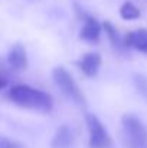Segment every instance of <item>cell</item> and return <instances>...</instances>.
<instances>
[{"mask_svg":"<svg viewBox=\"0 0 147 148\" xmlns=\"http://www.w3.org/2000/svg\"><path fill=\"white\" fill-rule=\"evenodd\" d=\"M7 99L13 103L33 109L42 114H49L53 109V99L52 97L36 88H32L29 85H13L7 91Z\"/></svg>","mask_w":147,"mask_h":148,"instance_id":"cell-1","label":"cell"},{"mask_svg":"<svg viewBox=\"0 0 147 148\" xmlns=\"http://www.w3.org/2000/svg\"><path fill=\"white\" fill-rule=\"evenodd\" d=\"M121 128L124 144L128 148H147V128L136 115H123Z\"/></svg>","mask_w":147,"mask_h":148,"instance_id":"cell-2","label":"cell"},{"mask_svg":"<svg viewBox=\"0 0 147 148\" xmlns=\"http://www.w3.org/2000/svg\"><path fill=\"white\" fill-rule=\"evenodd\" d=\"M52 79L55 82V85L59 88V91L66 97L68 99H71L74 103L85 108L87 106V101L84 94L81 92V89L78 88L75 79L72 78V75L62 66H56L52 69Z\"/></svg>","mask_w":147,"mask_h":148,"instance_id":"cell-3","label":"cell"},{"mask_svg":"<svg viewBox=\"0 0 147 148\" xmlns=\"http://www.w3.org/2000/svg\"><path fill=\"white\" fill-rule=\"evenodd\" d=\"M85 124L88 128V147L90 148H108L111 147L112 140L105 130L104 124L98 119L97 115L87 114Z\"/></svg>","mask_w":147,"mask_h":148,"instance_id":"cell-4","label":"cell"},{"mask_svg":"<svg viewBox=\"0 0 147 148\" xmlns=\"http://www.w3.org/2000/svg\"><path fill=\"white\" fill-rule=\"evenodd\" d=\"M101 30H102V25L94 16H85L84 25L79 30V39H82L84 42H88V43H98Z\"/></svg>","mask_w":147,"mask_h":148,"instance_id":"cell-5","label":"cell"},{"mask_svg":"<svg viewBox=\"0 0 147 148\" xmlns=\"http://www.w3.org/2000/svg\"><path fill=\"white\" fill-rule=\"evenodd\" d=\"M7 63L13 71H25L28 68V53L22 43H14L7 52Z\"/></svg>","mask_w":147,"mask_h":148,"instance_id":"cell-6","label":"cell"},{"mask_svg":"<svg viewBox=\"0 0 147 148\" xmlns=\"http://www.w3.org/2000/svg\"><path fill=\"white\" fill-rule=\"evenodd\" d=\"M75 141L74 131L69 125L62 124L56 128L52 140H50V148H72Z\"/></svg>","mask_w":147,"mask_h":148,"instance_id":"cell-7","label":"cell"},{"mask_svg":"<svg viewBox=\"0 0 147 148\" xmlns=\"http://www.w3.org/2000/svg\"><path fill=\"white\" fill-rule=\"evenodd\" d=\"M101 62H102V59H101V55L98 52H88L79 59L78 66L85 76L94 78L101 68Z\"/></svg>","mask_w":147,"mask_h":148,"instance_id":"cell-8","label":"cell"},{"mask_svg":"<svg viewBox=\"0 0 147 148\" xmlns=\"http://www.w3.org/2000/svg\"><path fill=\"white\" fill-rule=\"evenodd\" d=\"M124 46L147 55V29H137L124 36Z\"/></svg>","mask_w":147,"mask_h":148,"instance_id":"cell-9","label":"cell"},{"mask_svg":"<svg viewBox=\"0 0 147 148\" xmlns=\"http://www.w3.org/2000/svg\"><path fill=\"white\" fill-rule=\"evenodd\" d=\"M102 29H104V32L107 33V36H108L111 45H112L115 49L121 50V48H126V46H124V38L120 36V33H118V30L115 29V26H112L110 22H104V23H102Z\"/></svg>","mask_w":147,"mask_h":148,"instance_id":"cell-10","label":"cell"},{"mask_svg":"<svg viewBox=\"0 0 147 148\" xmlns=\"http://www.w3.org/2000/svg\"><path fill=\"white\" fill-rule=\"evenodd\" d=\"M120 16L124 20H137V19H140L141 13H140V9L134 3L124 1L120 7Z\"/></svg>","mask_w":147,"mask_h":148,"instance_id":"cell-11","label":"cell"},{"mask_svg":"<svg viewBox=\"0 0 147 148\" xmlns=\"http://www.w3.org/2000/svg\"><path fill=\"white\" fill-rule=\"evenodd\" d=\"M133 84L137 89V92L147 99V76L143 73H134L133 75Z\"/></svg>","mask_w":147,"mask_h":148,"instance_id":"cell-12","label":"cell"},{"mask_svg":"<svg viewBox=\"0 0 147 148\" xmlns=\"http://www.w3.org/2000/svg\"><path fill=\"white\" fill-rule=\"evenodd\" d=\"M0 148H22V145L14 141V140H9L6 137H1L0 140Z\"/></svg>","mask_w":147,"mask_h":148,"instance_id":"cell-13","label":"cell"},{"mask_svg":"<svg viewBox=\"0 0 147 148\" xmlns=\"http://www.w3.org/2000/svg\"><path fill=\"white\" fill-rule=\"evenodd\" d=\"M0 76H1V79H0V86H1V88H6L7 84H9V78H7V69H6V65H4V63H3L1 68H0Z\"/></svg>","mask_w":147,"mask_h":148,"instance_id":"cell-14","label":"cell"}]
</instances>
